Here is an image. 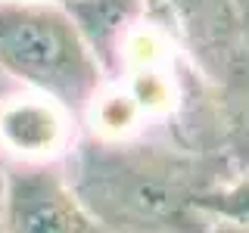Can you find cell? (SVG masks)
Instances as JSON below:
<instances>
[{
	"label": "cell",
	"mask_w": 249,
	"mask_h": 233,
	"mask_svg": "<svg viewBox=\"0 0 249 233\" xmlns=\"http://www.w3.org/2000/svg\"><path fill=\"white\" fill-rule=\"evenodd\" d=\"M72 190L106 233H209L196 199L231 174L218 152L159 137L81 134L62 162Z\"/></svg>",
	"instance_id": "1"
},
{
	"label": "cell",
	"mask_w": 249,
	"mask_h": 233,
	"mask_svg": "<svg viewBox=\"0 0 249 233\" xmlns=\"http://www.w3.org/2000/svg\"><path fill=\"white\" fill-rule=\"evenodd\" d=\"M0 75L50 93L78 121L103 87V72L62 3L0 0Z\"/></svg>",
	"instance_id": "2"
},
{
	"label": "cell",
	"mask_w": 249,
	"mask_h": 233,
	"mask_svg": "<svg viewBox=\"0 0 249 233\" xmlns=\"http://www.w3.org/2000/svg\"><path fill=\"white\" fill-rule=\"evenodd\" d=\"M81 137V121L50 93L0 75L3 165H62Z\"/></svg>",
	"instance_id": "3"
},
{
	"label": "cell",
	"mask_w": 249,
	"mask_h": 233,
	"mask_svg": "<svg viewBox=\"0 0 249 233\" xmlns=\"http://www.w3.org/2000/svg\"><path fill=\"white\" fill-rule=\"evenodd\" d=\"M0 233H106L62 165H6Z\"/></svg>",
	"instance_id": "4"
},
{
	"label": "cell",
	"mask_w": 249,
	"mask_h": 233,
	"mask_svg": "<svg viewBox=\"0 0 249 233\" xmlns=\"http://www.w3.org/2000/svg\"><path fill=\"white\" fill-rule=\"evenodd\" d=\"M218 152L231 171H249V25L215 78Z\"/></svg>",
	"instance_id": "5"
},
{
	"label": "cell",
	"mask_w": 249,
	"mask_h": 233,
	"mask_svg": "<svg viewBox=\"0 0 249 233\" xmlns=\"http://www.w3.org/2000/svg\"><path fill=\"white\" fill-rule=\"evenodd\" d=\"M62 10L75 22L84 47L106 78L119 62L128 34L143 19L146 0H66Z\"/></svg>",
	"instance_id": "6"
},
{
	"label": "cell",
	"mask_w": 249,
	"mask_h": 233,
	"mask_svg": "<svg viewBox=\"0 0 249 233\" xmlns=\"http://www.w3.org/2000/svg\"><path fill=\"white\" fill-rule=\"evenodd\" d=\"M199 212L218 224L249 227V171H231L196 199Z\"/></svg>",
	"instance_id": "7"
},
{
	"label": "cell",
	"mask_w": 249,
	"mask_h": 233,
	"mask_svg": "<svg viewBox=\"0 0 249 233\" xmlns=\"http://www.w3.org/2000/svg\"><path fill=\"white\" fill-rule=\"evenodd\" d=\"M209 233H249V227H240V224H218V221H212Z\"/></svg>",
	"instance_id": "8"
},
{
	"label": "cell",
	"mask_w": 249,
	"mask_h": 233,
	"mask_svg": "<svg viewBox=\"0 0 249 233\" xmlns=\"http://www.w3.org/2000/svg\"><path fill=\"white\" fill-rule=\"evenodd\" d=\"M231 6H233V13L240 16V22L249 25V0H231Z\"/></svg>",
	"instance_id": "9"
},
{
	"label": "cell",
	"mask_w": 249,
	"mask_h": 233,
	"mask_svg": "<svg viewBox=\"0 0 249 233\" xmlns=\"http://www.w3.org/2000/svg\"><path fill=\"white\" fill-rule=\"evenodd\" d=\"M6 3H66V0H6Z\"/></svg>",
	"instance_id": "10"
},
{
	"label": "cell",
	"mask_w": 249,
	"mask_h": 233,
	"mask_svg": "<svg viewBox=\"0 0 249 233\" xmlns=\"http://www.w3.org/2000/svg\"><path fill=\"white\" fill-rule=\"evenodd\" d=\"M3 177H6V165H3V159H0V202H3Z\"/></svg>",
	"instance_id": "11"
}]
</instances>
